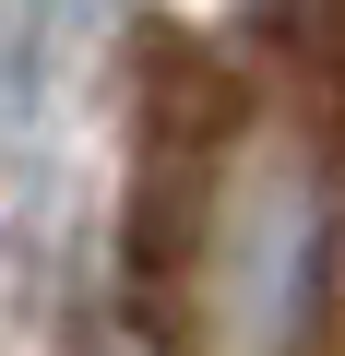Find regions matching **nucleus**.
<instances>
[{"label": "nucleus", "instance_id": "1", "mask_svg": "<svg viewBox=\"0 0 345 356\" xmlns=\"http://www.w3.org/2000/svg\"><path fill=\"white\" fill-rule=\"evenodd\" d=\"M345 297V143L286 95H155L131 154V309L167 356H321Z\"/></svg>", "mask_w": 345, "mask_h": 356}]
</instances>
